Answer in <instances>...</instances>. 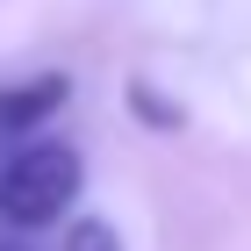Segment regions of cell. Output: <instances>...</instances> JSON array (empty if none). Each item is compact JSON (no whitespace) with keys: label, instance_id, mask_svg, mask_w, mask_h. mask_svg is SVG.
Returning <instances> with one entry per match:
<instances>
[{"label":"cell","instance_id":"1","mask_svg":"<svg viewBox=\"0 0 251 251\" xmlns=\"http://www.w3.org/2000/svg\"><path fill=\"white\" fill-rule=\"evenodd\" d=\"M79 179H86V165H79L72 144H29V151H15L7 173H0V215H7L15 230H50V223L72 208Z\"/></svg>","mask_w":251,"mask_h":251},{"label":"cell","instance_id":"2","mask_svg":"<svg viewBox=\"0 0 251 251\" xmlns=\"http://www.w3.org/2000/svg\"><path fill=\"white\" fill-rule=\"evenodd\" d=\"M65 100H72V79H65V72H36V79L0 86V136H29V129H43Z\"/></svg>","mask_w":251,"mask_h":251},{"label":"cell","instance_id":"3","mask_svg":"<svg viewBox=\"0 0 251 251\" xmlns=\"http://www.w3.org/2000/svg\"><path fill=\"white\" fill-rule=\"evenodd\" d=\"M122 100H129V115H144L151 129H179V122H187V108H173L151 79H129V94H122Z\"/></svg>","mask_w":251,"mask_h":251},{"label":"cell","instance_id":"4","mask_svg":"<svg viewBox=\"0 0 251 251\" xmlns=\"http://www.w3.org/2000/svg\"><path fill=\"white\" fill-rule=\"evenodd\" d=\"M65 251H122V237H115V223H108V215H79L72 237H65Z\"/></svg>","mask_w":251,"mask_h":251},{"label":"cell","instance_id":"5","mask_svg":"<svg viewBox=\"0 0 251 251\" xmlns=\"http://www.w3.org/2000/svg\"><path fill=\"white\" fill-rule=\"evenodd\" d=\"M0 251H22V244H0Z\"/></svg>","mask_w":251,"mask_h":251}]
</instances>
